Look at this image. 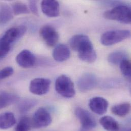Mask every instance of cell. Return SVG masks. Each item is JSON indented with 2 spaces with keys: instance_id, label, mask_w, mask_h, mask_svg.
<instances>
[{
  "instance_id": "52a82bcc",
  "label": "cell",
  "mask_w": 131,
  "mask_h": 131,
  "mask_svg": "<svg viewBox=\"0 0 131 131\" xmlns=\"http://www.w3.org/2000/svg\"><path fill=\"white\" fill-rule=\"evenodd\" d=\"M51 82L49 79L38 78L32 80L30 84V91L35 95H42L49 91Z\"/></svg>"
},
{
  "instance_id": "e0dca14e",
  "label": "cell",
  "mask_w": 131,
  "mask_h": 131,
  "mask_svg": "<svg viewBox=\"0 0 131 131\" xmlns=\"http://www.w3.org/2000/svg\"><path fill=\"white\" fill-rule=\"evenodd\" d=\"M13 11L12 8L6 4L0 5V24L7 23L13 18Z\"/></svg>"
},
{
  "instance_id": "44dd1931",
  "label": "cell",
  "mask_w": 131,
  "mask_h": 131,
  "mask_svg": "<svg viewBox=\"0 0 131 131\" xmlns=\"http://www.w3.org/2000/svg\"><path fill=\"white\" fill-rule=\"evenodd\" d=\"M11 8L13 14L16 15L30 13V10L28 6L22 2H17L14 3L12 5Z\"/></svg>"
},
{
  "instance_id": "9c48e42d",
  "label": "cell",
  "mask_w": 131,
  "mask_h": 131,
  "mask_svg": "<svg viewBox=\"0 0 131 131\" xmlns=\"http://www.w3.org/2000/svg\"><path fill=\"white\" fill-rule=\"evenodd\" d=\"M109 103L107 100L102 97L96 96L92 98L89 102V107L94 113L102 115L107 111Z\"/></svg>"
},
{
  "instance_id": "484cf974",
  "label": "cell",
  "mask_w": 131,
  "mask_h": 131,
  "mask_svg": "<svg viewBox=\"0 0 131 131\" xmlns=\"http://www.w3.org/2000/svg\"><path fill=\"white\" fill-rule=\"evenodd\" d=\"M121 131H131V129L130 128H124Z\"/></svg>"
},
{
  "instance_id": "8992f818",
  "label": "cell",
  "mask_w": 131,
  "mask_h": 131,
  "mask_svg": "<svg viewBox=\"0 0 131 131\" xmlns=\"http://www.w3.org/2000/svg\"><path fill=\"white\" fill-rule=\"evenodd\" d=\"M74 114L83 129L91 130L96 126V122L94 117L84 109L77 107L74 110Z\"/></svg>"
},
{
  "instance_id": "3957f363",
  "label": "cell",
  "mask_w": 131,
  "mask_h": 131,
  "mask_svg": "<svg viewBox=\"0 0 131 131\" xmlns=\"http://www.w3.org/2000/svg\"><path fill=\"white\" fill-rule=\"evenodd\" d=\"M131 32L127 30H116L104 33L101 38L102 44L105 46H112L129 38Z\"/></svg>"
},
{
  "instance_id": "5b68a950",
  "label": "cell",
  "mask_w": 131,
  "mask_h": 131,
  "mask_svg": "<svg viewBox=\"0 0 131 131\" xmlns=\"http://www.w3.org/2000/svg\"><path fill=\"white\" fill-rule=\"evenodd\" d=\"M33 128L39 129L49 126L52 122L50 113L44 108H39L32 118Z\"/></svg>"
},
{
  "instance_id": "ffe728a7",
  "label": "cell",
  "mask_w": 131,
  "mask_h": 131,
  "mask_svg": "<svg viewBox=\"0 0 131 131\" xmlns=\"http://www.w3.org/2000/svg\"><path fill=\"white\" fill-rule=\"evenodd\" d=\"M33 128L32 119L28 117H22L15 127V131H29Z\"/></svg>"
},
{
  "instance_id": "603a6c76",
  "label": "cell",
  "mask_w": 131,
  "mask_h": 131,
  "mask_svg": "<svg viewBox=\"0 0 131 131\" xmlns=\"http://www.w3.org/2000/svg\"><path fill=\"white\" fill-rule=\"evenodd\" d=\"M36 104V101L32 99H27L22 101L19 105V108L21 112H25L30 110Z\"/></svg>"
},
{
  "instance_id": "7c38bea8",
  "label": "cell",
  "mask_w": 131,
  "mask_h": 131,
  "mask_svg": "<svg viewBox=\"0 0 131 131\" xmlns=\"http://www.w3.org/2000/svg\"><path fill=\"white\" fill-rule=\"evenodd\" d=\"M41 9L43 13L49 17H57L60 13V5L56 1H43L41 2Z\"/></svg>"
},
{
  "instance_id": "4fadbf2b",
  "label": "cell",
  "mask_w": 131,
  "mask_h": 131,
  "mask_svg": "<svg viewBox=\"0 0 131 131\" xmlns=\"http://www.w3.org/2000/svg\"><path fill=\"white\" fill-rule=\"evenodd\" d=\"M70 52L69 48L64 44L57 45L53 52V57L55 61L62 62L69 59Z\"/></svg>"
},
{
  "instance_id": "7402d4cb",
  "label": "cell",
  "mask_w": 131,
  "mask_h": 131,
  "mask_svg": "<svg viewBox=\"0 0 131 131\" xmlns=\"http://www.w3.org/2000/svg\"><path fill=\"white\" fill-rule=\"evenodd\" d=\"M120 64V69L122 74L127 79L131 78V62L128 59L123 60Z\"/></svg>"
},
{
  "instance_id": "7a4b0ae2",
  "label": "cell",
  "mask_w": 131,
  "mask_h": 131,
  "mask_svg": "<svg viewBox=\"0 0 131 131\" xmlns=\"http://www.w3.org/2000/svg\"><path fill=\"white\" fill-rule=\"evenodd\" d=\"M104 16L109 20H116L123 24H129L131 22V9L127 6L119 5L106 11Z\"/></svg>"
},
{
  "instance_id": "cb8c5ba5",
  "label": "cell",
  "mask_w": 131,
  "mask_h": 131,
  "mask_svg": "<svg viewBox=\"0 0 131 131\" xmlns=\"http://www.w3.org/2000/svg\"><path fill=\"white\" fill-rule=\"evenodd\" d=\"M14 72L13 68L10 66L6 67L0 70V81L4 79L9 77Z\"/></svg>"
},
{
  "instance_id": "d6986e66",
  "label": "cell",
  "mask_w": 131,
  "mask_h": 131,
  "mask_svg": "<svg viewBox=\"0 0 131 131\" xmlns=\"http://www.w3.org/2000/svg\"><path fill=\"white\" fill-rule=\"evenodd\" d=\"M127 59V56L126 53L122 51H116L113 52L109 54L108 57V61L114 65H117L121 63V62Z\"/></svg>"
},
{
  "instance_id": "8fae6325",
  "label": "cell",
  "mask_w": 131,
  "mask_h": 131,
  "mask_svg": "<svg viewBox=\"0 0 131 131\" xmlns=\"http://www.w3.org/2000/svg\"><path fill=\"white\" fill-rule=\"evenodd\" d=\"M16 62L21 67L25 68H31L36 63V57L30 51L24 50L16 57Z\"/></svg>"
},
{
  "instance_id": "2e32d148",
  "label": "cell",
  "mask_w": 131,
  "mask_h": 131,
  "mask_svg": "<svg viewBox=\"0 0 131 131\" xmlns=\"http://www.w3.org/2000/svg\"><path fill=\"white\" fill-rule=\"evenodd\" d=\"M100 123L103 128L107 131H119V126L118 122L112 117L105 116L100 120Z\"/></svg>"
},
{
  "instance_id": "ba28073f",
  "label": "cell",
  "mask_w": 131,
  "mask_h": 131,
  "mask_svg": "<svg viewBox=\"0 0 131 131\" xmlns=\"http://www.w3.org/2000/svg\"><path fill=\"white\" fill-rule=\"evenodd\" d=\"M40 35L46 44L51 47L55 46L59 38V34L52 26L46 25L40 30Z\"/></svg>"
},
{
  "instance_id": "d4e9b609",
  "label": "cell",
  "mask_w": 131,
  "mask_h": 131,
  "mask_svg": "<svg viewBox=\"0 0 131 131\" xmlns=\"http://www.w3.org/2000/svg\"><path fill=\"white\" fill-rule=\"evenodd\" d=\"M29 8L30 11L35 15H38V11L37 6V3L35 1H31L29 2Z\"/></svg>"
},
{
  "instance_id": "6da1fadb",
  "label": "cell",
  "mask_w": 131,
  "mask_h": 131,
  "mask_svg": "<svg viewBox=\"0 0 131 131\" xmlns=\"http://www.w3.org/2000/svg\"><path fill=\"white\" fill-rule=\"evenodd\" d=\"M70 48L78 53L79 58L83 61L92 63L97 58L96 53L88 36L84 34L73 36L69 40Z\"/></svg>"
},
{
  "instance_id": "ac0fdd59",
  "label": "cell",
  "mask_w": 131,
  "mask_h": 131,
  "mask_svg": "<svg viewBox=\"0 0 131 131\" xmlns=\"http://www.w3.org/2000/svg\"><path fill=\"white\" fill-rule=\"evenodd\" d=\"M131 110V105L129 103H123L113 106L111 108L112 112L116 116L124 117L127 115Z\"/></svg>"
},
{
  "instance_id": "30bf717a",
  "label": "cell",
  "mask_w": 131,
  "mask_h": 131,
  "mask_svg": "<svg viewBox=\"0 0 131 131\" xmlns=\"http://www.w3.org/2000/svg\"><path fill=\"white\" fill-rule=\"evenodd\" d=\"M97 83V78L94 74L85 73L79 79L77 84L80 91L86 92L94 88Z\"/></svg>"
},
{
  "instance_id": "5bb4252c",
  "label": "cell",
  "mask_w": 131,
  "mask_h": 131,
  "mask_svg": "<svg viewBox=\"0 0 131 131\" xmlns=\"http://www.w3.org/2000/svg\"><path fill=\"white\" fill-rule=\"evenodd\" d=\"M18 100V97L14 94L0 91V110L15 103Z\"/></svg>"
},
{
  "instance_id": "9a60e30c",
  "label": "cell",
  "mask_w": 131,
  "mask_h": 131,
  "mask_svg": "<svg viewBox=\"0 0 131 131\" xmlns=\"http://www.w3.org/2000/svg\"><path fill=\"white\" fill-rule=\"evenodd\" d=\"M16 124V119L11 112H5L0 114V129L6 130L11 128Z\"/></svg>"
},
{
  "instance_id": "277c9868",
  "label": "cell",
  "mask_w": 131,
  "mask_h": 131,
  "mask_svg": "<svg viewBox=\"0 0 131 131\" xmlns=\"http://www.w3.org/2000/svg\"><path fill=\"white\" fill-rule=\"evenodd\" d=\"M55 88L60 95L66 98H71L75 94L73 83L69 77L64 74L60 75L56 79Z\"/></svg>"
}]
</instances>
